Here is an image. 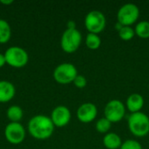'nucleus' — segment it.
<instances>
[{
	"instance_id": "20",
	"label": "nucleus",
	"mask_w": 149,
	"mask_h": 149,
	"mask_svg": "<svg viewBox=\"0 0 149 149\" xmlns=\"http://www.w3.org/2000/svg\"><path fill=\"white\" fill-rule=\"evenodd\" d=\"M119 37L124 41H129L135 36L134 29L131 26H123L119 31Z\"/></svg>"
},
{
	"instance_id": "7",
	"label": "nucleus",
	"mask_w": 149,
	"mask_h": 149,
	"mask_svg": "<svg viewBox=\"0 0 149 149\" xmlns=\"http://www.w3.org/2000/svg\"><path fill=\"white\" fill-rule=\"evenodd\" d=\"M77 76V68L71 63H62L58 65L53 71V78L55 81L61 85L72 83Z\"/></svg>"
},
{
	"instance_id": "22",
	"label": "nucleus",
	"mask_w": 149,
	"mask_h": 149,
	"mask_svg": "<svg viewBox=\"0 0 149 149\" xmlns=\"http://www.w3.org/2000/svg\"><path fill=\"white\" fill-rule=\"evenodd\" d=\"M72 83L74 84V86H75L76 87H78V88H79V89H82V88H84V87L86 86V85H87V80H86V79L85 78V76L80 75V74H78V76L75 78V79L73 80Z\"/></svg>"
},
{
	"instance_id": "5",
	"label": "nucleus",
	"mask_w": 149,
	"mask_h": 149,
	"mask_svg": "<svg viewBox=\"0 0 149 149\" xmlns=\"http://www.w3.org/2000/svg\"><path fill=\"white\" fill-rule=\"evenodd\" d=\"M140 17L139 7L133 3L123 4L117 12V22L123 26H131Z\"/></svg>"
},
{
	"instance_id": "13",
	"label": "nucleus",
	"mask_w": 149,
	"mask_h": 149,
	"mask_svg": "<svg viewBox=\"0 0 149 149\" xmlns=\"http://www.w3.org/2000/svg\"><path fill=\"white\" fill-rule=\"evenodd\" d=\"M16 93L15 86L7 80H0V103L10 101Z\"/></svg>"
},
{
	"instance_id": "9",
	"label": "nucleus",
	"mask_w": 149,
	"mask_h": 149,
	"mask_svg": "<svg viewBox=\"0 0 149 149\" xmlns=\"http://www.w3.org/2000/svg\"><path fill=\"white\" fill-rule=\"evenodd\" d=\"M4 136L10 143L17 145L24 141L25 138V129L19 122H10L4 129Z\"/></svg>"
},
{
	"instance_id": "11",
	"label": "nucleus",
	"mask_w": 149,
	"mask_h": 149,
	"mask_svg": "<svg viewBox=\"0 0 149 149\" xmlns=\"http://www.w3.org/2000/svg\"><path fill=\"white\" fill-rule=\"evenodd\" d=\"M71 112L68 107L65 106H58L56 107L51 114V120L57 127H65L71 120Z\"/></svg>"
},
{
	"instance_id": "3",
	"label": "nucleus",
	"mask_w": 149,
	"mask_h": 149,
	"mask_svg": "<svg viewBox=\"0 0 149 149\" xmlns=\"http://www.w3.org/2000/svg\"><path fill=\"white\" fill-rule=\"evenodd\" d=\"M82 35L77 29H66L61 37L60 45L62 50L66 53L75 52L80 46Z\"/></svg>"
},
{
	"instance_id": "16",
	"label": "nucleus",
	"mask_w": 149,
	"mask_h": 149,
	"mask_svg": "<svg viewBox=\"0 0 149 149\" xmlns=\"http://www.w3.org/2000/svg\"><path fill=\"white\" fill-rule=\"evenodd\" d=\"M6 114L10 122H19L23 118L24 113L20 107L11 106L7 109Z\"/></svg>"
},
{
	"instance_id": "10",
	"label": "nucleus",
	"mask_w": 149,
	"mask_h": 149,
	"mask_svg": "<svg viewBox=\"0 0 149 149\" xmlns=\"http://www.w3.org/2000/svg\"><path fill=\"white\" fill-rule=\"evenodd\" d=\"M98 115V108L95 104L86 102L80 105L77 110V118L82 123H90L93 121Z\"/></svg>"
},
{
	"instance_id": "25",
	"label": "nucleus",
	"mask_w": 149,
	"mask_h": 149,
	"mask_svg": "<svg viewBox=\"0 0 149 149\" xmlns=\"http://www.w3.org/2000/svg\"><path fill=\"white\" fill-rule=\"evenodd\" d=\"M0 3L4 4V5H10V4H11L13 3V1L12 0H1Z\"/></svg>"
},
{
	"instance_id": "4",
	"label": "nucleus",
	"mask_w": 149,
	"mask_h": 149,
	"mask_svg": "<svg viewBox=\"0 0 149 149\" xmlns=\"http://www.w3.org/2000/svg\"><path fill=\"white\" fill-rule=\"evenodd\" d=\"M6 64L14 68H21L27 65L29 56L27 52L19 46L9 47L4 52Z\"/></svg>"
},
{
	"instance_id": "24",
	"label": "nucleus",
	"mask_w": 149,
	"mask_h": 149,
	"mask_svg": "<svg viewBox=\"0 0 149 149\" xmlns=\"http://www.w3.org/2000/svg\"><path fill=\"white\" fill-rule=\"evenodd\" d=\"M5 64H6V61H5L4 54L0 53V68H1V67H3Z\"/></svg>"
},
{
	"instance_id": "19",
	"label": "nucleus",
	"mask_w": 149,
	"mask_h": 149,
	"mask_svg": "<svg viewBox=\"0 0 149 149\" xmlns=\"http://www.w3.org/2000/svg\"><path fill=\"white\" fill-rule=\"evenodd\" d=\"M111 126H112V122H110L107 119L103 117L97 120V122L95 124V128L98 133L106 134L109 132Z\"/></svg>"
},
{
	"instance_id": "26",
	"label": "nucleus",
	"mask_w": 149,
	"mask_h": 149,
	"mask_svg": "<svg viewBox=\"0 0 149 149\" xmlns=\"http://www.w3.org/2000/svg\"><path fill=\"white\" fill-rule=\"evenodd\" d=\"M122 27H123V25H122L121 24H120L119 22H117V23H116V24H115V28H116V30H117L118 31H119Z\"/></svg>"
},
{
	"instance_id": "21",
	"label": "nucleus",
	"mask_w": 149,
	"mask_h": 149,
	"mask_svg": "<svg viewBox=\"0 0 149 149\" xmlns=\"http://www.w3.org/2000/svg\"><path fill=\"white\" fill-rule=\"evenodd\" d=\"M120 149H143L141 144L135 140H127L125 141Z\"/></svg>"
},
{
	"instance_id": "8",
	"label": "nucleus",
	"mask_w": 149,
	"mask_h": 149,
	"mask_svg": "<svg viewBox=\"0 0 149 149\" xmlns=\"http://www.w3.org/2000/svg\"><path fill=\"white\" fill-rule=\"evenodd\" d=\"M105 118L112 123L120 122L126 114V107L119 100H112L104 108Z\"/></svg>"
},
{
	"instance_id": "1",
	"label": "nucleus",
	"mask_w": 149,
	"mask_h": 149,
	"mask_svg": "<svg viewBox=\"0 0 149 149\" xmlns=\"http://www.w3.org/2000/svg\"><path fill=\"white\" fill-rule=\"evenodd\" d=\"M54 125L51 117L45 115H36L28 123L30 134L37 140H46L50 138L54 131Z\"/></svg>"
},
{
	"instance_id": "12",
	"label": "nucleus",
	"mask_w": 149,
	"mask_h": 149,
	"mask_svg": "<svg viewBox=\"0 0 149 149\" xmlns=\"http://www.w3.org/2000/svg\"><path fill=\"white\" fill-rule=\"evenodd\" d=\"M144 107V98L140 93H132L126 101V107L131 113H139Z\"/></svg>"
},
{
	"instance_id": "15",
	"label": "nucleus",
	"mask_w": 149,
	"mask_h": 149,
	"mask_svg": "<svg viewBox=\"0 0 149 149\" xmlns=\"http://www.w3.org/2000/svg\"><path fill=\"white\" fill-rule=\"evenodd\" d=\"M11 37V29L9 23L4 19H0V44L7 43Z\"/></svg>"
},
{
	"instance_id": "2",
	"label": "nucleus",
	"mask_w": 149,
	"mask_h": 149,
	"mask_svg": "<svg viewBox=\"0 0 149 149\" xmlns=\"http://www.w3.org/2000/svg\"><path fill=\"white\" fill-rule=\"evenodd\" d=\"M129 131L138 138L145 137L149 134V117L144 113H131L127 119Z\"/></svg>"
},
{
	"instance_id": "23",
	"label": "nucleus",
	"mask_w": 149,
	"mask_h": 149,
	"mask_svg": "<svg viewBox=\"0 0 149 149\" xmlns=\"http://www.w3.org/2000/svg\"><path fill=\"white\" fill-rule=\"evenodd\" d=\"M67 29H76V23L72 20L68 21L67 23Z\"/></svg>"
},
{
	"instance_id": "18",
	"label": "nucleus",
	"mask_w": 149,
	"mask_h": 149,
	"mask_svg": "<svg viewBox=\"0 0 149 149\" xmlns=\"http://www.w3.org/2000/svg\"><path fill=\"white\" fill-rule=\"evenodd\" d=\"M101 45V38L98 34L88 33L86 38V45L90 50H97Z\"/></svg>"
},
{
	"instance_id": "17",
	"label": "nucleus",
	"mask_w": 149,
	"mask_h": 149,
	"mask_svg": "<svg viewBox=\"0 0 149 149\" xmlns=\"http://www.w3.org/2000/svg\"><path fill=\"white\" fill-rule=\"evenodd\" d=\"M135 35L141 38H149V21L142 20L137 23L134 28Z\"/></svg>"
},
{
	"instance_id": "6",
	"label": "nucleus",
	"mask_w": 149,
	"mask_h": 149,
	"mask_svg": "<svg viewBox=\"0 0 149 149\" xmlns=\"http://www.w3.org/2000/svg\"><path fill=\"white\" fill-rule=\"evenodd\" d=\"M107 19L103 12L94 10L89 11L85 17V26L89 33L99 34L104 31Z\"/></svg>"
},
{
	"instance_id": "14",
	"label": "nucleus",
	"mask_w": 149,
	"mask_h": 149,
	"mask_svg": "<svg viewBox=\"0 0 149 149\" xmlns=\"http://www.w3.org/2000/svg\"><path fill=\"white\" fill-rule=\"evenodd\" d=\"M122 143L121 138L116 133H107L103 138V145L107 149H120Z\"/></svg>"
}]
</instances>
